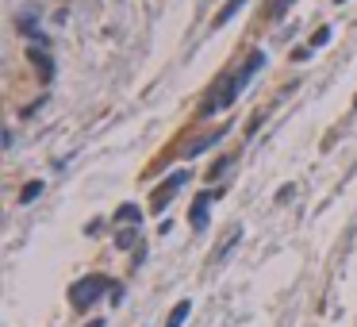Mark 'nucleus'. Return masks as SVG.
Segmentation results:
<instances>
[{
	"mask_svg": "<svg viewBox=\"0 0 357 327\" xmlns=\"http://www.w3.org/2000/svg\"><path fill=\"white\" fill-rule=\"evenodd\" d=\"M238 89H242V81H238V74H227V77H219V85L208 92V101H204V116H216V112H223V108H231L234 104V97H238Z\"/></svg>",
	"mask_w": 357,
	"mask_h": 327,
	"instance_id": "nucleus-1",
	"label": "nucleus"
},
{
	"mask_svg": "<svg viewBox=\"0 0 357 327\" xmlns=\"http://www.w3.org/2000/svg\"><path fill=\"white\" fill-rule=\"evenodd\" d=\"M104 289H108L104 277H85V281H77V285L69 289V304H73V308H89V304H96L100 296H104Z\"/></svg>",
	"mask_w": 357,
	"mask_h": 327,
	"instance_id": "nucleus-2",
	"label": "nucleus"
},
{
	"mask_svg": "<svg viewBox=\"0 0 357 327\" xmlns=\"http://www.w3.org/2000/svg\"><path fill=\"white\" fill-rule=\"evenodd\" d=\"M184 181H189V169H181V174H173L169 181H162L158 189H154V196H150V208H154V212H162L169 201H173V193L181 189Z\"/></svg>",
	"mask_w": 357,
	"mask_h": 327,
	"instance_id": "nucleus-3",
	"label": "nucleus"
},
{
	"mask_svg": "<svg viewBox=\"0 0 357 327\" xmlns=\"http://www.w3.org/2000/svg\"><path fill=\"white\" fill-rule=\"evenodd\" d=\"M211 196H219V193H204V196L196 201V208H192V227H204V224H208V201H211Z\"/></svg>",
	"mask_w": 357,
	"mask_h": 327,
	"instance_id": "nucleus-4",
	"label": "nucleus"
},
{
	"mask_svg": "<svg viewBox=\"0 0 357 327\" xmlns=\"http://www.w3.org/2000/svg\"><path fill=\"white\" fill-rule=\"evenodd\" d=\"M242 4H250V0H227V4H223V12H219V16H216V27H223V24H227V19H231V16H234V12H238V8H242Z\"/></svg>",
	"mask_w": 357,
	"mask_h": 327,
	"instance_id": "nucleus-5",
	"label": "nucleus"
},
{
	"mask_svg": "<svg viewBox=\"0 0 357 327\" xmlns=\"http://www.w3.org/2000/svg\"><path fill=\"white\" fill-rule=\"evenodd\" d=\"M116 219H119V224H127V227H134V224H139V208H134V204H123Z\"/></svg>",
	"mask_w": 357,
	"mask_h": 327,
	"instance_id": "nucleus-6",
	"label": "nucleus"
},
{
	"mask_svg": "<svg viewBox=\"0 0 357 327\" xmlns=\"http://www.w3.org/2000/svg\"><path fill=\"white\" fill-rule=\"evenodd\" d=\"M184 319H189V301H184V304H177V308H173V316H169V327H181Z\"/></svg>",
	"mask_w": 357,
	"mask_h": 327,
	"instance_id": "nucleus-7",
	"label": "nucleus"
},
{
	"mask_svg": "<svg viewBox=\"0 0 357 327\" xmlns=\"http://www.w3.org/2000/svg\"><path fill=\"white\" fill-rule=\"evenodd\" d=\"M288 4H292V0H269V16H284V12H288Z\"/></svg>",
	"mask_w": 357,
	"mask_h": 327,
	"instance_id": "nucleus-8",
	"label": "nucleus"
},
{
	"mask_svg": "<svg viewBox=\"0 0 357 327\" xmlns=\"http://www.w3.org/2000/svg\"><path fill=\"white\" fill-rule=\"evenodd\" d=\"M31 58H35V66H39V74H42V77H50V58H46V54H39V51H35Z\"/></svg>",
	"mask_w": 357,
	"mask_h": 327,
	"instance_id": "nucleus-9",
	"label": "nucleus"
},
{
	"mask_svg": "<svg viewBox=\"0 0 357 327\" xmlns=\"http://www.w3.org/2000/svg\"><path fill=\"white\" fill-rule=\"evenodd\" d=\"M42 193V181H31V185H27V189H24V201H35V196H39Z\"/></svg>",
	"mask_w": 357,
	"mask_h": 327,
	"instance_id": "nucleus-10",
	"label": "nucleus"
},
{
	"mask_svg": "<svg viewBox=\"0 0 357 327\" xmlns=\"http://www.w3.org/2000/svg\"><path fill=\"white\" fill-rule=\"evenodd\" d=\"M326 39H331V27H319V31H315V39H311V42H315V47H323Z\"/></svg>",
	"mask_w": 357,
	"mask_h": 327,
	"instance_id": "nucleus-11",
	"label": "nucleus"
},
{
	"mask_svg": "<svg viewBox=\"0 0 357 327\" xmlns=\"http://www.w3.org/2000/svg\"><path fill=\"white\" fill-rule=\"evenodd\" d=\"M134 243V231H119V246H131Z\"/></svg>",
	"mask_w": 357,
	"mask_h": 327,
	"instance_id": "nucleus-12",
	"label": "nucleus"
},
{
	"mask_svg": "<svg viewBox=\"0 0 357 327\" xmlns=\"http://www.w3.org/2000/svg\"><path fill=\"white\" fill-rule=\"evenodd\" d=\"M89 327H104V324H100V319H96V324H89Z\"/></svg>",
	"mask_w": 357,
	"mask_h": 327,
	"instance_id": "nucleus-13",
	"label": "nucleus"
},
{
	"mask_svg": "<svg viewBox=\"0 0 357 327\" xmlns=\"http://www.w3.org/2000/svg\"><path fill=\"white\" fill-rule=\"evenodd\" d=\"M354 108H357V101H354Z\"/></svg>",
	"mask_w": 357,
	"mask_h": 327,
	"instance_id": "nucleus-14",
	"label": "nucleus"
}]
</instances>
